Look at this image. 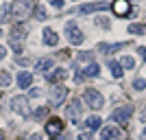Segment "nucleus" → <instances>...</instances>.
Here are the masks:
<instances>
[{
    "label": "nucleus",
    "instance_id": "1",
    "mask_svg": "<svg viewBox=\"0 0 146 140\" xmlns=\"http://www.w3.org/2000/svg\"><path fill=\"white\" fill-rule=\"evenodd\" d=\"M31 11H33V0H13V5H11V15L15 20H22L29 18Z\"/></svg>",
    "mask_w": 146,
    "mask_h": 140
},
{
    "label": "nucleus",
    "instance_id": "2",
    "mask_svg": "<svg viewBox=\"0 0 146 140\" xmlns=\"http://www.w3.org/2000/svg\"><path fill=\"white\" fill-rule=\"evenodd\" d=\"M83 101H85V105L92 107V110H100L105 105V96L98 90H94V88H87V90L83 92Z\"/></svg>",
    "mask_w": 146,
    "mask_h": 140
},
{
    "label": "nucleus",
    "instance_id": "3",
    "mask_svg": "<svg viewBox=\"0 0 146 140\" xmlns=\"http://www.w3.org/2000/svg\"><path fill=\"white\" fill-rule=\"evenodd\" d=\"M66 35H68V42L74 44V46H81V44L85 42L83 31H81L79 26L74 24V22H68V24H66Z\"/></svg>",
    "mask_w": 146,
    "mask_h": 140
},
{
    "label": "nucleus",
    "instance_id": "4",
    "mask_svg": "<svg viewBox=\"0 0 146 140\" xmlns=\"http://www.w3.org/2000/svg\"><path fill=\"white\" fill-rule=\"evenodd\" d=\"M68 98V88L66 85H52L50 88V107H59Z\"/></svg>",
    "mask_w": 146,
    "mask_h": 140
},
{
    "label": "nucleus",
    "instance_id": "5",
    "mask_svg": "<svg viewBox=\"0 0 146 140\" xmlns=\"http://www.w3.org/2000/svg\"><path fill=\"white\" fill-rule=\"evenodd\" d=\"M11 110L20 116H31V105L29 96H13L11 98Z\"/></svg>",
    "mask_w": 146,
    "mask_h": 140
},
{
    "label": "nucleus",
    "instance_id": "6",
    "mask_svg": "<svg viewBox=\"0 0 146 140\" xmlns=\"http://www.w3.org/2000/svg\"><path fill=\"white\" fill-rule=\"evenodd\" d=\"M66 116H68V121L72 123V125H76V123L81 121V116H83V103H81V98H74L72 103L68 105Z\"/></svg>",
    "mask_w": 146,
    "mask_h": 140
},
{
    "label": "nucleus",
    "instance_id": "7",
    "mask_svg": "<svg viewBox=\"0 0 146 140\" xmlns=\"http://www.w3.org/2000/svg\"><path fill=\"white\" fill-rule=\"evenodd\" d=\"M131 116H133V105H122V107H118V110L111 114V121L120 123V125H127Z\"/></svg>",
    "mask_w": 146,
    "mask_h": 140
},
{
    "label": "nucleus",
    "instance_id": "8",
    "mask_svg": "<svg viewBox=\"0 0 146 140\" xmlns=\"http://www.w3.org/2000/svg\"><path fill=\"white\" fill-rule=\"evenodd\" d=\"M111 9H113L116 15L124 18V15L131 13V2H129V0H113V2H111Z\"/></svg>",
    "mask_w": 146,
    "mask_h": 140
},
{
    "label": "nucleus",
    "instance_id": "9",
    "mask_svg": "<svg viewBox=\"0 0 146 140\" xmlns=\"http://www.w3.org/2000/svg\"><path fill=\"white\" fill-rule=\"evenodd\" d=\"M26 33H29V26L24 24V22H20V24H15L11 29V42H22L26 37Z\"/></svg>",
    "mask_w": 146,
    "mask_h": 140
},
{
    "label": "nucleus",
    "instance_id": "10",
    "mask_svg": "<svg viewBox=\"0 0 146 140\" xmlns=\"http://www.w3.org/2000/svg\"><path fill=\"white\" fill-rule=\"evenodd\" d=\"M61 129H63V123H61L59 118H50V121H46V134H48V136H59Z\"/></svg>",
    "mask_w": 146,
    "mask_h": 140
},
{
    "label": "nucleus",
    "instance_id": "11",
    "mask_svg": "<svg viewBox=\"0 0 146 140\" xmlns=\"http://www.w3.org/2000/svg\"><path fill=\"white\" fill-rule=\"evenodd\" d=\"M107 2H90V5L79 7V13H94V11H105L107 9Z\"/></svg>",
    "mask_w": 146,
    "mask_h": 140
},
{
    "label": "nucleus",
    "instance_id": "12",
    "mask_svg": "<svg viewBox=\"0 0 146 140\" xmlns=\"http://www.w3.org/2000/svg\"><path fill=\"white\" fill-rule=\"evenodd\" d=\"M120 138V129L118 127H103L100 129V140H118Z\"/></svg>",
    "mask_w": 146,
    "mask_h": 140
},
{
    "label": "nucleus",
    "instance_id": "13",
    "mask_svg": "<svg viewBox=\"0 0 146 140\" xmlns=\"http://www.w3.org/2000/svg\"><path fill=\"white\" fill-rule=\"evenodd\" d=\"M66 77H68V70H66V68H57L55 72H48V74H46V79H48L50 83H59V81L66 79Z\"/></svg>",
    "mask_w": 146,
    "mask_h": 140
},
{
    "label": "nucleus",
    "instance_id": "14",
    "mask_svg": "<svg viewBox=\"0 0 146 140\" xmlns=\"http://www.w3.org/2000/svg\"><path fill=\"white\" fill-rule=\"evenodd\" d=\"M44 44H46V46H57V44H59V35H57L52 29H46L44 31Z\"/></svg>",
    "mask_w": 146,
    "mask_h": 140
},
{
    "label": "nucleus",
    "instance_id": "15",
    "mask_svg": "<svg viewBox=\"0 0 146 140\" xmlns=\"http://www.w3.org/2000/svg\"><path fill=\"white\" fill-rule=\"evenodd\" d=\"M127 44L124 42H118V44H100V53H105V55H109V53H116V50L124 48Z\"/></svg>",
    "mask_w": 146,
    "mask_h": 140
},
{
    "label": "nucleus",
    "instance_id": "16",
    "mask_svg": "<svg viewBox=\"0 0 146 140\" xmlns=\"http://www.w3.org/2000/svg\"><path fill=\"white\" fill-rule=\"evenodd\" d=\"M52 64H55V61H52V57H44V59H39V61L35 64V70L46 72V70H50V68H52Z\"/></svg>",
    "mask_w": 146,
    "mask_h": 140
},
{
    "label": "nucleus",
    "instance_id": "17",
    "mask_svg": "<svg viewBox=\"0 0 146 140\" xmlns=\"http://www.w3.org/2000/svg\"><path fill=\"white\" fill-rule=\"evenodd\" d=\"M31 83H33V74L31 72H20L18 74V85L20 88H29Z\"/></svg>",
    "mask_w": 146,
    "mask_h": 140
},
{
    "label": "nucleus",
    "instance_id": "18",
    "mask_svg": "<svg viewBox=\"0 0 146 140\" xmlns=\"http://www.w3.org/2000/svg\"><path fill=\"white\" fill-rule=\"evenodd\" d=\"M109 68H111V74H113L116 79H122V74H124V70H122L120 61H109Z\"/></svg>",
    "mask_w": 146,
    "mask_h": 140
},
{
    "label": "nucleus",
    "instance_id": "19",
    "mask_svg": "<svg viewBox=\"0 0 146 140\" xmlns=\"http://www.w3.org/2000/svg\"><path fill=\"white\" fill-rule=\"evenodd\" d=\"M83 72H85V77H98L100 74V66L98 64H90V66H85Z\"/></svg>",
    "mask_w": 146,
    "mask_h": 140
},
{
    "label": "nucleus",
    "instance_id": "20",
    "mask_svg": "<svg viewBox=\"0 0 146 140\" xmlns=\"http://www.w3.org/2000/svg\"><path fill=\"white\" fill-rule=\"evenodd\" d=\"M131 35H146V24H129Z\"/></svg>",
    "mask_w": 146,
    "mask_h": 140
},
{
    "label": "nucleus",
    "instance_id": "21",
    "mask_svg": "<svg viewBox=\"0 0 146 140\" xmlns=\"http://www.w3.org/2000/svg\"><path fill=\"white\" fill-rule=\"evenodd\" d=\"M87 131H94V129H98V127H100V123H103V121H100V118H98V116H90V118H87Z\"/></svg>",
    "mask_w": 146,
    "mask_h": 140
},
{
    "label": "nucleus",
    "instance_id": "22",
    "mask_svg": "<svg viewBox=\"0 0 146 140\" xmlns=\"http://www.w3.org/2000/svg\"><path fill=\"white\" fill-rule=\"evenodd\" d=\"M48 18V11H46V7H35V20H39V22H44V20Z\"/></svg>",
    "mask_w": 146,
    "mask_h": 140
},
{
    "label": "nucleus",
    "instance_id": "23",
    "mask_svg": "<svg viewBox=\"0 0 146 140\" xmlns=\"http://www.w3.org/2000/svg\"><path fill=\"white\" fill-rule=\"evenodd\" d=\"M48 112H50V107H39V110L33 112V118H35V121H44V118L48 116Z\"/></svg>",
    "mask_w": 146,
    "mask_h": 140
},
{
    "label": "nucleus",
    "instance_id": "24",
    "mask_svg": "<svg viewBox=\"0 0 146 140\" xmlns=\"http://www.w3.org/2000/svg\"><path fill=\"white\" fill-rule=\"evenodd\" d=\"M9 83H11V74L7 70H0V88H7Z\"/></svg>",
    "mask_w": 146,
    "mask_h": 140
},
{
    "label": "nucleus",
    "instance_id": "25",
    "mask_svg": "<svg viewBox=\"0 0 146 140\" xmlns=\"http://www.w3.org/2000/svg\"><path fill=\"white\" fill-rule=\"evenodd\" d=\"M120 66H122V70H124V68L131 70V68L135 66V59H133V57H122V59H120Z\"/></svg>",
    "mask_w": 146,
    "mask_h": 140
},
{
    "label": "nucleus",
    "instance_id": "26",
    "mask_svg": "<svg viewBox=\"0 0 146 140\" xmlns=\"http://www.w3.org/2000/svg\"><path fill=\"white\" fill-rule=\"evenodd\" d=\"M9 11H11V7H7V5L0 7V24H5L7 20H9Z\"/></svg>",
    "mask_w": 146,
    "mask_h": 140
},
{
    "label": "nucleus",
    "instance_id": "27",
    "mask_svg": "<svg viewBox=\"0 0 146 140\" xmlns=\"http://www.w3.org/2000/svg\"><path fill=\"white\" fill-rule=\"evenodd\" d=\"M133 90L135 92H144L146 90V79H135L133 81Z\"/></svg>",
    "mask_w": 146,
    "mask_h": 140
},
{
    "label": "nucleus",
    "instance_id": "28",
    "mask_svg": "<svg viewBox=\"0 0 146 140\" xmlns=\"http://www.w3.org/2000/svg\"><path fill=\"white\" fill-rule=\"evenodd\" d=\"M92 59V53H83V55H79V64H83V61H90Z\"/></svg>",
    "mask_w": 146,
    "mask_h": 140
},
{
    "label": "nucleus",
    "instance_id": "29",
    "mask_svg": "<svg viewBox=\"0 0 146 140\" xmlns=\"http://www.w3.org/2000/svg\"><path fill=\"white\" fill-rule=\"evenodd\" d=\"M79 140H92V131H81Z\"/></svg>",
    "mask_w": 146,
    "mask_h": 140
},
{
    "label": "nucleus",
    "instance_id": "30",
    "mask_svg": "<svg viewBox=\"0 0 146 140\" xmlns=\"http://www.w3.org/2000/svg\"><path fill=\"white\" fill-rule=\"evenodd\" d=\"M11 48L15 50V53H22V44L20 42H11Z\"/></svg>",
    "mask_w": 146,
    "mask_h": 140
},
{
    "label": "nucleus",
    "instance_id": "31",
    "mask_svg": "<svg viewBox=\"0 0 146 140\" xmlns=\"http://www.w3.org/2000/svg\"><path fill=\"white\" fill-rule=\"evenodd\" d=\"M50 5L55 7V9H61V7H63V0H50Z\"/></svg>",
    "mask_w": 146,
    "mask_h": 140
},
{
    "label": "nucleus",
    "instance_id": "32",
    "mask_svg": "<svg viewBox=\"0 0 146 140\" xmlns=\"http://www.w3.org/2000/svg\"><path fill=\"white\" fill-rule=\"evenodd\" d=\"M137 53H140V57L146 61V46H140V48H137Z\"/></svg>",
    "mask_w": 146,
    "mask_h": 140
},
{
    "label": "nucleus",
    "instance_id": "33",
    "mask_svg": "<svg viewBox=\"0 0 146 140\" xmlns=\"http://www.w3.org/2000/svg\"><path fill=\"white\" fill-rule=\"evenodd\" d=\"M5 55H7V48H5V46H2V44H0V61L5 59Z\"/></svg>",
    "mask_w": 146,
    "mask_h": 140
},
{
    "label": "nucleus",
    "instance_id": "34",
    "mask_svg": "<svg viewBox=\"0 0 146 140\" xmlns=\"http://www.w3.org/2000/svg\"><path fill=\"white\" fill-rule=\"evenodd\" d=\"M140 121H142V123H146V107L140 112Z\"/></svg>",
    "mask_w": 146,
    "mask_h": 140
},
{
    "label": "nucleus",
    "instance_id": "35",
    "mask_svg": "<svg viewBox=\"0 0 146 140\" xmlns=\"http://www.w3.org/2000/svg\"><path fill=\"white\" fill-rule=\"evenodd\" d=\"M142 140H146V129H144V131H142Z\"/></svg>",
    "mask_w": 146,
    "mask_h": 140
},
{
    "label": "nucleus",
    "instance_id": "36",
    "mask_svg": "<svg viewBox=\"0 0 146 140\" xmlns=\"http://www.w3.org/2000/svg\"><path fill=\"white\" fill-rule=\"evenodd\" d=\"M0 140H5V134H2V131H0Z\"/></svg>",
    "mask_w": 146,
    "mask_h": 140
},
{
    "label": "nucleus",
    "instance_id": "37",
    "mask_svg": "<svg viewBox=\"0 0 146 140\" xmlns=\"http://www.w3.org/2000/svg\"><path fill=\"white\" fill-rule=\"evenodd\" d=\"M57 140H61V138H57Z\"/></svg>",
    "mask_w": 146,
    "mask_h": 140
},
{
    "label": "nucleus",
    "instance_id": "38",
    "mask_svg": "<svg viewBox=\"0 0 146 140\" xmlns=\"http://www.w3.org/2000/svg\"><path fill=\"white\" fill-rule=\"evenodd\" d=\"M0 35H2V33H0Z\"/></svg>",
    "mask_w": 146,
    "mask_h": 140
},
{
    "label": "nucleus",
    "instance_id": "39",
    "mask_svg": "<svg viewBox=\"0 0 146 140\" xmlns=\"http://www.w3.org/2000/svg\"><path fill=\"white\" fill-rule=\"evenodd\" d=\"M129 2H131V0H129Z\"/></svg>",
    "mask_w": 146,
    "mask_h": 140
}]
</instances>
